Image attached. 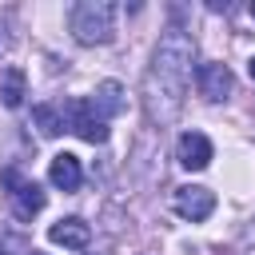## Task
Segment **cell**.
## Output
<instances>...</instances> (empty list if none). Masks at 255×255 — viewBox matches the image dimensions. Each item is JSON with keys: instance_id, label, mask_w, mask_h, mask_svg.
<instances>
[{"instance_id": "obj_1", "label": "cell", "mask_w": 255, "mask_h": 255, "mask_svg": "<svg viewBox=\"0 0 255 255\" xmlns=\"http://www.w3.org/2000/svg\"><path fill=\"white\" fill-rule=\"evenodd\" d=\"M191 64H195L191 36H183L179 28H167V36L155 44V56H151V68L143 80V100H147L151 120H171L183 108Z\"/></svg>"}, {"instance_id": "obj_2", "label": "cell", "mask_w": 255, "mask_h": 255, "mask_svg": "<svg viewBox=\"0 0 255 255\" xmlns=\"http://www.w3.org/2000/svg\"><path fill=\"white\" fill-rule=\"evenodd\" d=\"M72 36L80 44H108L116 36V4L112 0H80L72 8Z\"/></svg>"}, {"instance_id": "obj_3", "label": "cell", "mask_w": 255, "mask_h": 255, "mask_svg": "<svg viewBox=\"0 0 255 255\" xmlns=\"http://www.w3.org/2000/svg\"><path fill=\"white\" fill-rule=\"evenodd\" d=\"M64 124H68V131H76L88 143H104L108 139V120L92 108V100H68L64 104Z\"/></svg>"}, {"instance_id": "obj_4", "label": "cell", "mask_w": 255, "mask_h": 255, "mask_svg": "<svg viewBox=\"0 0 255 255\" xmlns=\"http://www.w3.org/2000/svg\"><path fill=\"white\" fill-rule=\"evenodd\" d=\"M171 207H175L183 219L199 223V219H207V215L215 211V195H211L207 187H195V183H187V187H175V195H171Z\"/></svg>"}, {"instance_id": "obj_5", "label": "cell", "mask_w": 255, "mask_h": 255, "mask_svg": "<svg viewBox=\"0 0 255 255\" xmlns=\"http://www.w3.org/2000/svg\"><path fill=\"white\" fill-rule=\"evenodd\" d=\"M8 179V195H12V211L20 215V219H32V215H40L44 211V191H40V183H32V179H20L16 171H8L4 175Z\"/></svg>"}, {"instance_id": "obj_6", "label": "cell", "mask_w": 255, "mask_h": 255, "mask_svg": "<svg viewBox=\"0 0 255 255\" xmlns=\"http://www.w3.org/2000/svg\"><path fill=\"white\" fill-rule=\"evenodd\" d=\"M195 84H199V96H203V100H211V104L227 100V96H231V88H235V80H231V68H227V64H199Z\"/></svg>"}, {"instance_id": "obj_7", "label": "cell", "mask_w": 255, "mask_h": 255, "mask_svg": "<svg viewBox=\"0 0 255 255\" xmlns=\"http://www.w3.org/2000/svg\"><path fill=\"white\" fill-rule=\"evenodd\" d=\"M179 163L187 171H203L211 163V139L203 131H183L179 135Z\"/></svg>"}, {"instance_id": "obj_8", "label": "cell", "mask_w": 255, "mask_h": 255, "mask_svg": "<svg viewBox=\"0 0 255 255\" xmlns=\"http://www.w3.org/2000/svg\"><path fill=\"white\" fill-rule=\"evenodd\" d=\"M48 179H52L60 191H76V187L84 183V167H80V159H76L72 151H60V155H52Z\"/></svg>"}, {"instance_id": "obj_9", "label": "cell", "mask_w": 255, "mask_h": 255, "mask_svg": "<svg viewBox=\"0 0 255 255\" xmlns=\"http://www.w3.org/2000/svg\"><path fill=\"white\" fill-rule=\"evenodd\" d=\"M48 239L52 243H60V247H88V239H92V227L80 219V215H68V219H60V223H52V231H48Z\"/></svg>"}, {"instance_id": "obj_10", "label": "cell", "mask_w": 255, "mask_h": 255, "mask_svg": "<svg viewBox=\"0 0 255 255\" xmlns=\"http://www.w3.org/2000/svg\"><path fill=\"white\" fill-rule=\"evenodd\" d=\"M32 120H36V128L44 131V135H60L68 124H64V108H52V104H40V108H32Z\"/></svg>"}, {"instance_id": "obj_11", "label": "cell", "mask_w": 255, "mask_h": 255, "mask_svg": "<svg viewBox=\"0 0 255 255\" xmlns=\"http://www.w3.org/2000/svg\"><path fill=\"white\" fill-rule=\"evenodd\" d=\"M120 96H124V92H120V84H112V80H108V84H100V92H96L92 108H96V112L108 120V116H116V112L124 108V100H120Z\"/></svg>"}, {"instance_id": "obj_12", "label": "cell", "mask_w": 255, "mask_h": 255, "mask_svg": "<svg viewBox=\"0 0 255 255\" xmlns=\"http://www.w3.org/2000/svg\"><path fill=\"white\" fill-rule=\"evenodd\" d=\"M0 96H4L8 108H20V104H24V72H20V68H8V72H4Z\"/></svg>"}, {"instance_id": "obj_13", "label": "cell", "mask_w": 255, "mask_h": 255, "mask_svg": "<svg viewBox=\"0 0 255 255\" xmlns=\"http://www.w3.org/2000/svg\"><path fill=\"white\" fill-rule=\"evenodd\" d=\"M247 72H251V80H255V56H251V64H247Z\"/></svg>"}, {"instance_id": "obj_14", "label": "cell", "mask_w": 255, "mask_h": 255, "mask_svg": "<svg viewBox=\"0 0 255 255\" xmlns=\"http://www.w3.org/2000/svg\"><path fill=\"white\" fill-rule=\"evenodd\" d=\"M251 16H255V4H251Z\"/></svg>"}, {"instance_id": "obj_15", "label": "cell", "mask_w": 255, "mask_h": 255, "mask_svg": "<svg viewBox=\"0 0 255 255\" xmlns=\"http://www.w3.org/2000/svg\"><path fill=\"white\" fill-rule=\"evenodd\" d=\"M32 255H40V251H32Z\"/></svg>"}]
</instances>
